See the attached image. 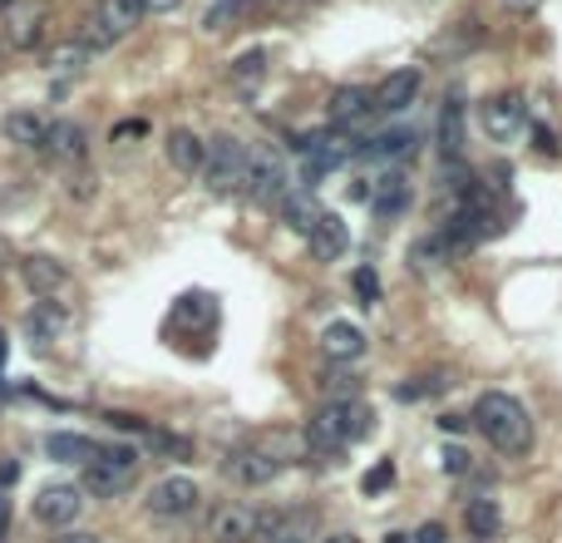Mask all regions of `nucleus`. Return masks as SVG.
Masks as SVG:
<instances>
[{"instance_id":"obj_16","label":"nucleus","mask_w":562,"mask_h":543,"mask_svg":"<svg viewBox=\"0 0 562 543\" xmlns=\"http://www.w3.org/2000/svg\"><path fill=\"white\" fill-rule=\"evenodd\" d=\"M50 159L60 163H79L85 159V128L75 124V119H54L50 128H45V144H40Z\"/></svg>"},{"instance_id":"obj_32","label":"nucleus","mask_w":562,"mask_h":543,"mask_svg":"<svg viewBox=\"0 0 562 543\" xmlns=\"http://www.w3.org/2000/svg\"><path fill=\"white\" fill-rule=\"evenodd\" d=\"M435 391H445V381H439V375H425V381L395 385V400H425V395H435Z\"/></svg>"},{"instance_id":"obj_26","label":"nucleus","mask_w":562,"mask_h":543,"mask_svg":"<svg viewBox=\"0 0 562 543\" xmlns=\"http://www.w3.org/2000/svg\"><path fill=\"white\" fill-rule=\"evenodd\" d=\"M85 60H89L85 40H60V45H50V54H45V64H50L54 75H75V70H85Z\"/></svg>"},{"instance_id":"obj_8","label":"nucleus","mask_w":562,"mask_h":543,"mask_svg":"<svg viewBox=\"0 0 562 543\" xmlns=\"http://www.w3.org/2000/svg\"><path fill=\"white\" fill-rule=\"evenodd\" d=\"M478 124H484V134L494 144H509L528 128V104H523V95H499L478 109Z\"/></svg>"},{"instance_id":"obj_3","label":"nucleus","mask_w":562,"mask_h":543,"mask_svg":"<svg viewBox=\"0 0 562 543\" xmlns=\"http://www.w3.org/2000/svg\"><path fill=\"white\" fill-rule=\"evenodd\" d=\"M202 178H208V188H213V193L242 188V178H247V144H237L233 134H217V139L208 144V159H202Z\"/></svg>"},{"instance_id":"obj_45","label":"nucleus","mask_w":562,"mask_h":543,"mask_svg":"<svg viewBox=\"0 0 562 543\" xmlns=\"http://www.w3.org/2000/svg\"><path fill=\"white\" fill-rule=\"evenodd\" d=\"M390 543H404V533H390Z\"/></svg>"},{"instance_id":"obj_36","label":"nucleus","mask_w":562,"mask_h":543,"mask_svg":"<svg viewBox=\"0 0 562 543\" xmlns=\"http://www.w3.org/2000/svg\"><path fill=\"white\" fill-rule=\"evenodd\" d=\"M410 543H449V533H445V523H420V529H414V539Z\"/></svg>"},{"instance_id":"obj_40","label":"nucleus","mask_w":562,"mask_h":543,"mask_svg":"<svg viewBox=\"0 0 562 543\" xmlns=\"http://www.w3.org/2000/svg\"><path fill=\"white\" fill-rule=\"evenodd\" d=\"M143 128H149V124H143V119H128V124H118V128H114V144H124V139H138Z\"/></svg>"},{"instance_id":"obj_18","label":"nucleus","mask_w":562,"mask_h":543,"mask_svg":"<svg viewBox=\"0 0 562 543\" xmlns=\"http://www.w3.org/2000/svg\"><path fill=\"white\" fill-rule=\"evenodd\" d=\"M371 89L365 85H340L336 95H330V104H326V124L330 128H346V124H355L361 114H371Z\"/></svg>"},{"instance_id":"obj_20","label":"nucleus","mask_w":562,"mask_h":543,"mask_svg":"<svg viewBox=\"0 0 562 543\" xmlns=\"http://www.w3.org/2000/svg\"><path fill=\"white\" fill-rule=\"evenodd\" d=\"M45 128H50V119H40L35 109H11L5 124H0V134H5V144H15V149H40Z\"/></svg>"},{"instance_id":"obj_7","label":"nucleus","mask_w":562,"mask_h":543,"mask_svg":"<svg viewBox=\"0 0 562 543\" xmlns=\"http://www.w3.org/2000/svg\"><path fill=\"white\" fill-rule=\"evenodd\" d=\"M79 509H85V490L79 484H40L35 490V519L50 529H75Z\"/></svg>"},{"instance_id":"obj_22","label":"nucleus","mask_w":562,"mask_h":543,"mask_svg":"<svg viewBox=\"0 0 562 543\" xmlns=\"http://www.w3.org/2000/svg\"><path fill=\"white\" fill-rule=\"evenodd\" d=\"M45 455L60 459V465H95L99 459V445L89 435H70V430H60V435L45 440Z\"/></svg>"},{"instance_id":"obj_21","label":"nucleus","mask_w":562,"mask_h":543,"mask_svg":"<svg viewBox=\"0 0 562 543\" xmlns=\"http://www.w3.org/2000/svg\"><path fill=\"white\" fill-rule=\"evenodd\" d=\"M163 153H168V163L178 173H202V159H208V144L198 139V134H192V128H173L168 134V144H163Z\"/></svg>"},{"instance_id":"obj_43","label":"nucleus","mask_w":562,"mask_h":543,"mask_svg":"<svg viewBox=\"0 0 562 543\" xmlns=\"http://www.w3.org/2000/svg\"><path fill=\"white\" fill-rule=\"evenodd\" d=\"M503 5H513V11H528V5H538V0H503Z\"/></svg>"},{"instance_id":"obj_41","label":"nucleus","mask_w":562,"mask_h":543,"mask_svg":"<svg viewBox=\"0 0 562 543\" xmlns=\"http://www.w3.org/2000/svg\"><path fill=\"white\" fill-rule=\"evenodd\" d=\"M439 430H445V435H459V430H464V416H445L439 420Z\"/></svg>"},{"instance_id":"obj_19","label":"nucleus","mask_w":562,"mask_h":543,"mask_svg":"<svg viewBox=\"0 0 562 543\" xmlns=\"http://www.w3.org/2000/svg\"><path fill=\"white\" fill-rule=\"evenodd\" d=\"M276 208H282V223L297 227L301 237H311V227H316V223H321V213H326V208H321V202L311 198L307 188H287Z\"/></svg>"},{"instance_id":"obj_5","label":"nucleus","mask_w":562,"mask_h":543,"mask_svg":"<svg viewBox=\"0 0 562 543\" xmlns=\"http://www.w3.org/2000/svg\"><path fill=\"white\" fill-rule=\"evenodd\" d=\"M242 188L252 193L257 202H282V193L291 188V183H287V163L276 159L272 149L252 144V149H247V178H242Z\"/></svg>"},{"instance_id":"obj_13","label":"nucleus","mask_w":562,"mask_h":543,"mask_svg":"<svg viewBox=\"0 0 562 543\" xmlns=\"http://www.w3.org/2000/svg\"><path fill=\"white\" fill-rule=\"evenodd\" d=\"M21 277H25V287H30L35 297H60V292L70 287V267H64L60 257L30 252V257H21Z\"/></svg>"},{"instance_id":"obj_42","label":"nucleus","mask_w":562,"mask_h":543,"mask_svg":"<svg viewBox=\"0 0 562 543\" xmlns=\"http://www.w3.org/2000/svg\"><path fill=\"white\" fill-rule=\"evenodd\" d=\"M321 543H361V539H355V533H326Z\"/></svg>"},{"instance_id":"obj_44","label":"nucleus","mask_w":562,"mask_h":543,"mask_svg":"<svg viewBox=\"0 0 562 543\" xmlns=\"http://www.w3.org/2000/svg\"><path fill=\"white\" fill-rule=\"evenodd\" d=\"M11 5H15V0H0V15H5V11H11Z\"/></svg>"},{"instance_id":"obj_11","label":"nucleus","mask_w":562,"mask_h":543,"mask_svg":"<svg viewBox=\"0 0 562 543\" xmlns=\"http://www.w3.org/2000/svg\"><path fill=\"white\" fill-rule=\"evenodd\" d=\"M420 85H425V70H420V64L395 70V75L380 79V89L371 95V104L380 109V114H400V109H410L414 99H420Z\"/></svg>"},{"instance_id":"obj_6","label":"nucleus","mask_w":562,"mask_h":543,"mask_svg":"<svg viewBox=\"0 0 562 543\" xmlns=\"http://www.w3.org/2000/svg\"><path fill=\"white\" fill-rule=\"evenodd\" d=\"M198 499H202L198 480H188V474H163L143 504H149L153 519H188V514L198 509Z\"/></svg>"},{"instance_id":"obj_37","label":"nucleus","mask_w":562,"mask_h":543,"mask_svg":"<svg viewBox=\"0 0 562 543\" xmlns=\"http://www.w3.org/2000/svg\"><path fill=\"white\" fill-rule=\"evenodd\" d=\"M109 425H114V430H134V435H143V430H149V425H143V420H138V416H124V410H109Z\"/></svg>"},{"instance_id":"obj_10","label":"nucleus","mask_w":562,"mask_h":543,"mask_svg":"<svg viewBox=\"0 0 562 543\" xmlns=\"http://www.w3.org/2000/svg\"><path fill=\"white\" fill-rule=\"evenodd\" d=\"M371 213L375 218H385V223H395V218H404L410 213V198H414V188H410V178H404L400 169H390V173H380V178L371 183Z\"/></svg>"},{"instance_id":"obj_1","label":"nucleus","mask_w":562,"mask_h":543,"mask_svg":"<svg viewBox=\"0 0 562 543\" xmlns=\"http://www.w3.org/2000/svg\"><path fill=\"white\" fill-rule=\"evenodd\" d=\"M474 425L488 445L499 449V455H528L533 449V420L513 395L503 391H484L474 405Z\"/></svg>"},{"instance_id":"obj_39","label":"nucleus","mask_w":562,"mask_h":543,"mask_svg":"<svg viewBox=\"0 0 562 543\" xmlns=\"http://www.w3.org/2000/svg\"><path fill=\"white\" fill-rule=\"evenodd\" d=\"M50 543H104L99 533H89V529H64L60 539H50Z\"/></svg>"},{"instance_id":"obj_12","label":"nucleus","mask_w":562,"mask_h":543,"mask_svg":"<svg viewBox=\"0 0 562 543\" xmlns=\"http://www.w3.org/2000/svg\"><path fill=\"white\" fill-rule=\"evenodd\" d=\"M134 465H114V459L99 455L95 465H85V480H79V490L95 494V499H118V494L134 490Z\"/></svg>"},{"instance_id":"obj_9","label":"nucleus","mask_w":562,"mask_h":543,"mask_svg":"<svg viewBox=\"0 0 562 543\" xmlns=\"http://www.w3.org/2000/svg\"><path fill=\"white\" fill-rule=\"evenodd\" d=\"M45 35H50V11H45V5L15 0L11 11H5V45H15V50H35V45H45Z\"/></svg>"},{"instance_id":"obj_4","label":"nucleus","mask_w":562,"mask_h":543,"mask_svg":"<svg viewBox=\"0 0 562 543\" xmlns=\"http://www.w3.org/2000/svg\"><path fill=\"white\" fill-rule=\"evenodd\" d=\"M276 519H282V514H262V509H252V504H223L208 529H213L217 543H252V539H266V533L276 529Z\"/></svg>"},{"instance_id":"obj_15","label":"nucleus","mask_w":562,"mask_h":543,"mask_svg":"<svg viewBox=\"0 0 562 543\" xmlns=\"http://www.w3.org/2000/svg\"><path fill=\"white\" fill-rule=\"evenodd\" d=\"M321 351H326V361H361L365 331L355 326V321H330V326L321 331Z\"/></svg>"},{"instance_id":"obj_35","label":"nucleus","mask_w":562,"mask_h":543,"mask_svg":"<svg viewBox=\"0 0 562 543\" xmlns=\"http://www.w3.org/2000/svg\"><path fill=\"white\" fill-rule=\"evenodd\" d=\"M355 292H361V307H371V301H380V277H375L371 267H361V272H355Z\"/></svg>"},{"instance_id":"obj_25","label":"nucleus","mask_w":562,"mask_h":543,"mask_svg":"<svg viewBox=\"0 0 562 543\" xmlns=\"http://www.w3.org/2000/svg\"><path fill=\"white\" fill-rule=\"evenodd\" d=\"M439 144H445L449 159H459V149H464V104L459 99H449L445 114H439Z\"/></svg>"},{"instance_id":"obj_34","label":"nucleus","mask_w":562,"mask_h":543,"mask_svg":"<svg viewBox=\"0 0 562 543\" xmlns=\"http://www.w3.org/2000/svg\"><path fill=\"white\" fill-rule=\"evenodd\" d=\"M355 391H361V381H355V375H326V395L330 400H355Z\"/></svg>"},{"instance_id":"obj_33","label":"nucleus","mask_w":562,"mask_h":543,"mask_svg":"<svg viewBox=\"0 0 562 543\" xmlns=\"http://www.w3.org/2000/svg\"><path fill=\"white\" fill-rule=\"evenodd\" d=\"M390 484H395V465H390V459H380V465H375L371 474H365V480H361V490L375 499V494H385V490H390Z\"/></svg>"},{"instance_id":"obj_14","label":"nucleus","mask_w":562,"mask_h":543,"mask_svg":"<svg viewBox=\"0 0 562 543\" xmlns=\"http://www.w3.org/2000/svg\"><path fill=\"white\" fill-rule=\"evenodd\" d=\"M227 474H233L237 484H247V490H262V484H272L276 474H282V465H276L262 445H247V449L227 455Z\"/></svg>"},{"instance_id":"obj_17","label":"nucleus","mask_w":562,"mask_h":543,"mask_svg":"<svg viewBox=\"0 0 562 543\" xmlns=\"http://www.w3.org/2000/svg\"><path fill=\"white\" fill-rule=\"evenodd\" d=\"M307 243H311V257H316V262H336V257L350 247V227H346V218L321 213V223L311 227Z\"/></svg>"},{"instance_id":"obj_31","label":"nucleus","mask_w":562,"mask_h":543,"mask_svg":"<svg viewBox=\"0 0 562 543\" xmlns=\"http://www.w3.org/2000/svg\"><path fill=\"white\" fill-rule=\"evenodd\" d=\"M439 469H445L449 480H464L469 469H474V455H469L464 445H445V455H439Z\"/></svg>"},{"instance_id":"obj_28","label":"nucleus","mask_w":562,"mask_h":543,"mask_svg":"<svg viewBox=\"0 0 562 543\" xmlns=\"http://www.w3.org/2000/svg\"><path fill=\"white\" fill-rule=\"evenodd\" d=\"M262 75H266V54L262 50H247L242 60H233V85L242 89V95L262 85Z\"/></svg>"},{"instance_id":"obj_30","label":"nucleus","mask_w":562,"mask_h":543,"mask_svg":"<svg viewBox=\"0 0 562 543\" xmlns=\"http://www.w3.org/2000/svg\"><path fill=\"white\" fill-rule=\"evenodd\" d=\"M375 159H400V153H414V134L410 128H390V134H380V139L371 144Z\"/></svg>"},{"instance_id":"obj_23","label":"nucleus","mask_w":562,"mask_h":543,"mask_svg":"<svg viewBox=\"0 0 562 543\" xmlns=\"http://www.w3.org/2000/svg\"><path fill=\"white\" fill-rule=\"evenodd\" d=\"M95 21L104 25V30L114 35V40H124V35L134 30L138 21H143V5H138V0H99Z\"/></svg>"},{"instance_id":"obj_27","label":"nucleus","mask_w":562,"mask_h":543,"mask_svg":"<svg viewBox=\"0 0 562 543\" xmlns=\"http://www.w3.org/2000/svg\"><path fill=\"white\" fill-rule=\"evenodd\" d=\"M143 445L163 459H192V440L188 435H173V430H143Z\"/></svg>"},{"instance_id":"obj_38","label":"nucleus","mask_w":562,"mask_h":543,"mask_svg":"<svg viewBox=\"0 0 562 543\" xmlns=\"http://www.w3.org/2000/svg\"><path fill=\"white\" fill-rule=\"evenodd\" d=\"M138 5H143V15H173L183 0H138Z\"/></svg>"},{"instance_id":"obj_29","label":"nucleus","mask_w":562,"mask_h":543,"mask_svg":"<svg viewBox=\"0 0 562 543\" xmlns=\"http://www.w3.org/2000/svg\"><path fill=\"white\" fill-rule=\"evenodd\" d=\"M247 5H252V0H217L213 11L202 15V30H233V25L247 15Z\"/></svg>"},{"instance_id":"obj_24","label":"nucleus","mask_w":562,"mask_h":543,"mask_svg":"<svg viewBox=\"0 0 562 543\" xmlns=\"http://www.w3.org/2000/svg\"><path fill=\"white\" fill-rule=\"evenodd\" d=\"M464 523H469L474 539H494V533L503 529V514H499V504L494 499H469L464 504Z\"/></svg>"},{"instance_id":"obj_46","label":"nucleus","mask_w":562,"mask_h":543,"mask_svg":"<svg viewBox=\"0 0 562 543\" xmlns=\"http://www.w3.org/2000/svg\"><path fill=\"white\" fill-rule=\"evenodd\" d=\"M0 54H5V40H0Z\"/></svg>"},{"instance_id":"obj_2","label":"nucleus","mask_w":562,"mask_h":543,"mask_svg":"<svg viewBox=\"0 0 562 543\" xmlns=\"http://www.w3.org/2000/svg\"><path fill=\"white\" fill-rule=\"evenodd\" d=\"M375 430V410L365 400H330L316 410V420L307 425V445L316 455H336L350 440H361Z\"/></svg>"}]
</instances>
